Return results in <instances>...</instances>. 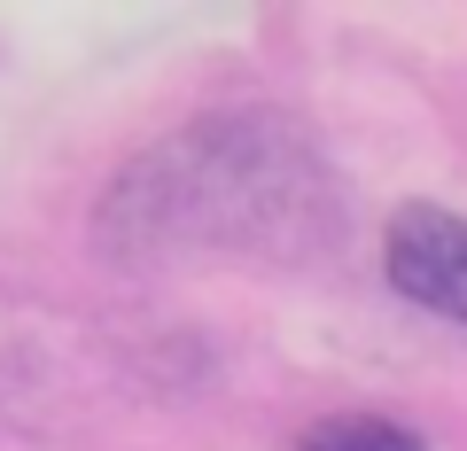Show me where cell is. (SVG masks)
Instances as JSON below:
<instances>
[{
  "mask_svg": "<svg viewBox=\"0 0 467 451\" xmlns=\"http://www.w3.org/2000/svg\"><path fill=\"white\" fill-rule=\"evenodd\" d=\"M117 265H319L350 241V179L288 109H211L149 140L94 202Z\"/></svg>",
  "mask_w": 467,
  "mask_h": 451,
  "instance_id": "6da1fadb",
  "label": "cell"
},
{
  "mask_svg": "<svg viewBox=\"0 0 467 451\" xmlns=\"http://www.w3.org/2000/svg\"><path fill=\"white\" fill-rule=\"evenodd\" d=\"M382 272L405 303L467 327V218L444 202H398L382 234Z\"/></svg>",
  "mask_w": 467,
  "mask_h": 451,
  "instance_id": "7a4b0ae2",
  "label": "cell"
},
{
  "mask_svg": "<svg viewBox=\"0 0 467 451\" xmlns=\"http://www.w3.org/2000/svg\"><path fill=\"white\" fill-rule=\"evenodd\" d=\"M304 451H429L405 420H382V413H335V420H312L304 428Z\"/></svg>",
  "mask_w": 467,
  "mask_h": 451,
  "instance_id": "3957f363",
  "label": "cell"
}]
</instances>
